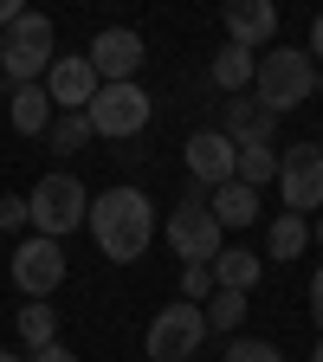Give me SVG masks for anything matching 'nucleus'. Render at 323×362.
Listing matches in <instances>:
<instances>
[{
    "instance_id": "9",
    "label": "nucleus",
    "mask_w": 323,
    "mask_h": 362,
    "mask_svg": "<svg viewBox=\"0 0 323 362\" xmlns=\"http://www.w3.org/2000/svg\"><path fill=\"white\" fill-rule=\"evenodd\" d=\"M65 285V246L33 233L26 246H13V291H26V304H45V291Z\"/></svg>"
},
{
    "instance_id": "13",
    "label": "nucleus",
    "mask_w": 323,
    "mask_h": 362,
    "mask_svg": "<svg viewBox=\"0 0 323 362\" xmlns=\"http://www.w3.org/2000/svg\"><path fill=\"white\" fill-rule=\"evenodd\" d=\"M226 45H246V52L278 45V7L271 0H233L226 7Z\"/></svg>"
},
{
    "instance_id": "16",
    "label": "nucleus",
    "mask_w": 323,
    "mask_h": 362,
    "mask_svg": "<svg viewBox=\"0 0 323 362\" xmlns=\"http://www.w3.org/2000/svg\"><path fill=\"white\" fill-rule=\"evenodd\" d=\"M213 220L220 226H252L259 220V188H246V181H226V188H213Z\"/></svg>"
},
{
    "instance_id": "22",
    "label": "nucleus",
    "mask_w": 323,
    "mask_h": 362,
    "mask_svg": "<svg viewBox=\"0 0 323 362\" xmlns=\"http://www.w3.org/2000/svg\"><path fill=\"white\" fill-rule=\"evenodd\" d=\"M271 175H278V156H271V143H246V149H240V181H246V188H265Z\"/></svg>"
},
{
    "instance_id": "10",
    "label": "nucleus",
    "mask_w": 323,
    "mask_h": 362,
    "mask_svg": "<svg viewBox=\"0 0 323 362\" xmlns=\"http://www.w3.org/2000/svg\"><path fill=\"white\" fill-rule=\"evenodd\" d=\"M90 65H98V78L104 84H136V71H143V33H129V26H104L98 39H90V52H84Z\"/></svg>"
},
{
    "instance_id": "28",
    "label": "nucleus",
    "mask_w": 323,
    "mask_h": 362,
    "mask_svg": "<svg viewBox=\"0 0 323 362\" xmlns=\"http://www.w3.org/2000/svg\"><path fill=\"white\" fill-rule=\"evenodd\" d=\"M33 362H78V356H71V349H65V343H45V349H39V356H33Z\"/></svg>"
},
{
    "instance_id": "14",
    "label": "nucleus",
    "mask_w": 323,
    "mask_h": 362,
    "mask_svg": "<svg viewBox=\"0 0 323 362\" xmlns=\"http://www.w3.org/2000/svg\"><path fill=\"white\" fill-rule=\"evenodd\" d=\"M271 123H278V117H271L259 98H240V104L220 110V136H233L240 149H246V143H271Z\"/></svg>"
},
{
    "instance_id": "26",
    "label": "nucleus",
    "mask_w": 323,
    "mask_h": 362,
    "mask_svg": "<svg viewBox=\"0 0 323 362\" xmlns=\"http://www.w3.org/2000/svg\"><path fill=\"white\" fill-rule=\"evenodd\" d=\"M13 226H33V207H26V194H7V201H0V233H13Z\"/></svg>"
},
{
    "instance_id": "5",
    "label": "nucleus",
    "mask_w": 323,
    "mask_h": 362,
    "mask_svg": "<svg viewBox=\"0 0 323 362\" xmlns=\"http://www.w3.org/2000/svg\"><path fill=\"white\" fill-rule=\"evenodd\" d=\"M168 246L188 259V265H213V259L226 252V246H220V220H213V207H207V188H201V181L188 188V201L168 214Z\"/></svg>"
},
{
    "instance_id": "21",
    "label": "nucleus",
    "mask_w": 323,
    "mask_h": 362,
    "mask_svg": "<svg viewBox=\"0 0 323 362\" xmlns=\"http://www.w3.org/2000/svg\"><path fill=\"white\" fill-rule=\"evenodd\" d=\"M20 337H26V349L39 356L45 343H59V317L45 310V304H26V310H20Z\"/></svg>"
},
{
    "instance_id": "6",
    "label": "nucleus",
    "mask_w": 323,
    "mask_h": 362,
    "mask_svg": "<svg viewBox=\"0 0 323 362\" xmlns=\"http://www.w3.org/2000/svg\"><path fill=\"white\" fill-rule=\"evenodd\" d=\"M207 343V310L201 304H168V310H155V324H149V337H143V349H149V362H194V349Z\"/></svg>"
},
{
    "instance_id": "2",
    "label": "nucleus",
    "mask_w": 323,
    "mask_h": 362,
    "mask_svg": "<svg viewBox=\"0 0 323 362\" xmlns=\"http://www.w3.org/2000/svg\"><path fill=\"white\" fill-rule=\"evenodd\" d=\"M317 90V59L298 52V45H271V52L259 59V78H252V98L271 110V117H285L298 110L304 98Z\"/></svg>"
},
{
    "instance_id": "18",
    "label": "nucleus",
    "mask_w": 323,
    "mask_h": 362,
    "mask_svg": "<svg viewBox=\"0 0 323 362\" xmlns=\"http://www.w3.org/2000/svg\"><path fill=\"white\" fill-rule=\"evenodd\" d=\"M304 240H310V220L278 214V220H271V233H265V259H271V265H285V259L304 252Z\"/></svg>"
},
{
    "instance_id": "4",
    "label": "nucleus",
    "mask_w": 323,
    "mask_h": 362,
    "mask_svg": "<svg viewBox=\"0 0 323 362\" xmlns=\"http://www.w3.org/2000/svg\"><path fill=\"white\" fill-rule=\"evenodd\" d=\"M0 65H7V84H39L52 71V20L45 13H20L7 33H0Z\"/></svg>"
},
{
    "instance_id": "12",
    "label": "nucleus",
    "mask_w": 323,
    "mask_h": 362,
    "mask_svg": "<svg viewBox=\"0 0 323 362\" xmlns=\"http://www.w3.org/2000/svg\"><path fill=\"white\" fill-rule=\"evenodd\" d=\"M98 90H104V78H98V65H90L84 52L52 59V71H45V98L65 104V110H90V98H98Z\"/></svg>"
},
{
    "instance_id": "1",
    "label": "nucleus",
    "mask_w": 323,
    "mask_h": 362,
    "mask_svg": "<svg viewBox=\"0 0 323 362\" xmlns=\"http://www.w3.org/2000/svg\"><path fill=\"white\" fill-rule=\"evenodd\" d=\"M90 233H98V252L104 259L136 265V259L149 252V240H155V207H149V194L143 188H110V194H98V201H90Z\"/></svg>"
},
{
    "instance_id": "33",
    "label": "nucleus",
    "mask_w": 323,
    "mask_h": 362,
    "mask_svg": "<svg viewBox=\"0 0 323 362\" xmlns=\"http://www.w3.org/2000/svg\"><path fill=\"white\" fill-rule=\"evenodd\" d=\"M0 362H20V356H7V349H0Z\"/></svg>"
},
{
    "instance_id": "34",
    "label": "nucleus",
    "mask_w": 323,
    "mask_h": 362,
    "mask_svg": "<svg viewBox=\"0 0 323 362\" xmlns=\"http://www.w3.org/2000/svg\"><path fill=\"white\" fill-rule=\"evenodd\" d=\"M317 90H323V71H317Z\"/></svg>"
},
{
    "instance_id": "8",
    "label": "nucleus",
    "mask_w": 323,
    "mask_h": 362,
    "mask_svg": "<svg viewBox=\"0 0 323 362\" xmlns=\"http://www.w3.org/2000/svg\"><path fill=\"white\" fill-rule=\"evenodd\" d=\"M90 129H98V136H110V143H117V136H136V129H149V117H155V104H149V90L143 84H104L98 90V98H90Z\"/></svg>"
},
{
    "instance_id": "32",
    "label": "nucleus",
    "mask_w": 323,
    "mask_h": 362,
    "mask_svg": "<svg viewBox=\"0 0 323 362\" xmlns=\"http://www.w3.org/2000/svg\"><path fill=\"white\" fill-rule=\"evenodd\" d=\"M310 362H323V337H317V356H310Z\"/></svg>"
},
{
    "instance_id": "24",
    "label": "nucleus",
    "mask_w": 323,
    "mask_h": 362,
    "mask_svg": "<svg viewBox=\"0 0 323 362\" xmlns=\"http://www.w3.org/2000/svg\"><path fill=\"white\" fill-rule=\"evenodd\" d=\"M226 362H285V349L259 343V337H233V343H226Z\"/></svg>"
},
{
    "instance_id": "11",
    "label": "nucleus",
    "mask_w": 323,
    "mask_h": 362,
    "mask_svg": "<svg viewBox=\"0 0 323 362\" xmlns=\"http://www.w3.org/2000/svg\"><path fill=\"white\" fill-rule=\"evenodd\" d=\"M188 175L201 188H226V181H240V143L220 129H194L188 136Z\"/></svg>"
},
{
    "instance_id": "19",
    "label": "nucleus",
    "mask_w": 323,
    "mask_h": 362,
    "mask_svg": "<svg viewBox=\"0 0 323 362\" xmlns=\"http://www.w3.org/2000/svg\"><path fill=\"white\" fill-rule=\"evenodd\" d=\"M259 78V52H246V45H226V52L213 59V84L220 90H246Z\"/></svg>"
},
{
    "instance_id": "25",
    "label": "nucleus",
    "mask_w": 323,
    "mask_h": 362,
    "mask_svg": "<svg viewBox=\"0 0 323 362\" xmlns=\"http://www.w3.org/2000/svg\"><path fill=\"white\" fill-rule=\"evenodd\" d=\"M181 298H188V304L213 298V265H188V272H181Z\"/></svg>"
},
{
    "instance_id": "27",
    "label": "nucleus",
    "mask_w": 323,
    "mask_h": 362,
    "mask_svg": "<svg viewBox=\"0 0 323 362\" xmlns=\"http://www.w3.org/2000/svg\"><path fill=\"white\" fill-rule=\"evenodd\" d=\"M310 317H317V337H323V272L310 279Z\"/></svg>"
},
{
    "instance_id": "20",
    "label": "nucleus",
    "mask_w": 323,
    "mask_h": 362,
    "mask_svg": "<svg viewBox=\"0 0 323 362\" xmlns=\"http://www.w3.org/2000/svg\"><path fill=\"white\" fill-rule=\"evenodd\" d=\"M201 310H207V330H226V337H233V330L246 324V291H226V285H213V298H207Z\"/></svg>"
},
{
    "instance_id": "23",
    "label": "nucleus",
    "mask_w": 323,
    "mask_h": 362,
    "mask_svg": "<svg viewBox=\"0 0 323 362\" xmlns=\"http://www.w3.org/2000/svg\"><path fill=\"white\" fill-rule=\"evenodd\" d=\"M90 136H98V129H90V117H84V110H65V117L52 123V149L65 156V149H78V143H90Z\"/></svg>"
},
{
    "instance_id": "15",
    "label": "nucleus",
    "mask_w": 323,
    "mask_h": 362,
    "mask_svg": "<svg viewBox=\"0 0 323 362\" xmlns=\"http://www.w3.org/2000/svg\"><path fill=\"white\" fill-rule=\"evenodd\" d=\"M7 110H13V129L20 136L52 129V98H45V84H7Z\"/></svg>"
},
{
    "instance_id": "29",
    "label": "nucleus",
    "mask_w": 323,
    "mask_h": 362,
    "mask_svg": "<svg viewBox=\"0 0 323 362\" xmlns=\"http://www.w3.org/2000/svg\"><path fill=\"white\" fill-rule=\"evenodd\" d=\"M13 20H20V0H0V33H7Z\"/></svg>"
},
{
    "instance_id": "17",
    "label": "nucleus",
    "mask_w": 323,
    "mask_h": 362,
    "mask_svg": "<svg viewBox=\"0 0 323 362\" xmlns=\"http://www.w3.org/2000/svg\"><path fill=\"white\" fill-rule=\"evenodd\" d=\"M259 272H265V259H259V252L226 246V252L213 259V285H226V291H252V285H259Z\"/></svg>"
},
{
    "instance_id": "3",
    "label": "nucleus",
    "mask_w": 323,
    "mask_h": 362,
    "mask_svg": "<svg viewBox=\"0 0 323 362\" xmlns=\"http://www.w3.org/2000/svg\"><path fill=\"white\" fill-rule=\"evenodd\" d=\"M26 207H33V226L45 240H59V246H65V233L90 226V194H84L78 175H45L39 188L26 194Z\"/></svg>"
},
{
    "instance_id": "30",
    "label": "nucleus",
    "mask_w": 323,
    "mask_h": 362,
    "mask_svg": "<svg viewBox=\"0 0 323 362\" xmlns=\"http://www.w3.org/2000/svg\"><path fill=\"white\" fill-rule=\"evenodd\" d=\"M304 52H323V13L310 20V45H304Z\"/></svg>"
},
{
    "instance_id": "7",
    "label": "nucleus",
    "mask_w": 323,
    "mask_h": 362,
    "mask_svg": "<svg viewBox=\"0 0 323 362\" xmlns=\"http://www.w3.org/2000/svg\"><path fill=\"white\" fill-rule=\"evenodd\" d=\"M278 194L285 214H323V143H291L278 156Z\"/></svg>"
},
{
    "instance_id": "31",
    "label": "nucleus",
    "mask_w": 323,
    "mask_h": 362,
    "mask_svg": "<svg viewBox=\"0 0 323 362\" xmlns=\"http://www.w3.org/2000/svg\"><path fill=\"white\" fill-rule=\"evenodd\" d=\"M317 246H323V214H317Z\"/></svg>"
}]
</instances>
